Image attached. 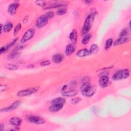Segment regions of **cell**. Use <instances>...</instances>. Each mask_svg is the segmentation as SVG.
I'll return each mask as SVG.
<instances>
[{
  "label": "cell",
  "mask_w": 131,
  "mask_h": 131,
  "mask_svg": "<svg viewBox=\"0 0 131 131\" xmlns=\"http://www.w3.org/2000/svg\"><path fill=\"white\" fill-rule=\"evenodd\" d=\"M80 91L82 95L86 97H91L94 95L96 91V87L92 85L90 82L82 83Z\"/></svg>",
  "instance_id": "1"
},
{
  "label": "cell",
  "mask_w": 131,
  "mask_h": 131,
  "mask_svg": "<svg viewBox=\"0 0 131 131\" xmlns=\"http://www.w3.org/2000/svg\"><path fill=\"white\" fill-rule=\"evenodd\" d=\"M95 18V13H91L86 18L83 26L81 29V33L82 35H86L90 31L93 24Z\"/></svg>",
  "instance_id": "2"
},
{
  "label": "cell",
  "mask_w": 131,
  "mask_h": 131,
  "mask_svg": "<svg viewBox=\"0 0 131 131\" xmlns=\"http://www.w3.org/2000/svg\"><path fill=\"white\" fill-rule=\"evenodd\" d=\"M129 76V70L127 69H121L117 71L112 76L113 80L117 81L127 78Z\"/></svg>",
  "instance_id": "3"
},
{
  "label": "cell",
  "mask_w": 131,
  "mask_h": 131,
  "mask_svg": "<svg viewBox=\"0 0 131 131\" xmlns=\"http://www.w3.org/2000/svg\"><path fill=\"white\" fill-rule=\"evenodd\" d=\"M38 89H39V87L36 86V87H33V88L32 87V88H30L22 90L18 92L17 96L20 97L28 96L36 93L37 91H38Z\"/></svg>",
  "instance_id": "4"
},
{
  "label": "cell",
  "mask_w": 131,
  "mask_h": 131,
  "mask_svg": "<svg viewBox=\"0 0 131 131\" xmlns=\"http://www.w3.org/2000/svg\"><path fill=\"white\" fill-rule=\"evenodd\" d=\"M35 33V30L34 28H30L28 29L23 35L21 42L22 43H25L30 40L33 37Z\"/></svg>",
  "instance_id": "5"
},
{
  "label": "cell",
  "mask_w": 131,
  "mask_h": 131,
  "mask_svg": "<svg viewBox=\"0 0 131 131\" xmlns=\"http://www.w3.org/2000/svg\"><path fill=\"white\" fill-rule=\"evenodd\" d=\"M48 22L49 20L44 14H42L38 17L36 20L35 22V26L38 28H41L46 26L48 23Z\"/></svg>",
  "instance_id": "6"
},
{
  "label": "cell",
  "mask_w": 131,
  "mask_h": 131,
  "mask_svg": "<svg viewBox=\"0 0 131 131\" xmlns=\"http://www.w3.org/2000/svg\"><path fill=\"white\" fill-rule=\"evenodd\" d=\"M27 118L30 122L35 124H40L45 122V120L42 118L34 115H29Z\"/></svg>",
  "instance_id": "7"
},
{
  "label": "cell",
  "mask_w": 131,
  "mask_h": 131,
  "mask_svg": "<svg viewBox=\"0 0 131 131\" xmlns=\"http://www.w3.org/2000/svg\"><path fill=\"white\" fill-rule=\"evenodd\" d=\"M21 102L20 100H17L9 107L2 109L1 110V112H8L12 111L17 109L19 107V106L21 104Z\"/></svg>",
  "instance_id": "8"
},
{
  "label": "cell",
  "mask_w": 131,
  "mask_h": 131,
  "mask_svg": "<svg viewBox=\"0 0 131 131\" xmlns=\"http://www.w3.org/2000/svg\"><path fill=\"white\" fill-rule=\"evenodd\" d=\"M109 82V78L106 75H102L99 81V84L102 88H105L108 86Z\"/></svg>",
  "instance_id": "9"
},
{
  "label": "cell",
  "mask_w": 131,
  "mask_h": 131,
  "mask_svg": "<svg viewBox=\"0 0 131 131\" xmlns=\"http://www.w3.org/2000/svg\"><path fill=\"white\" fill-rule=\"evenodd\" d=\"M20 6V4L16 2L11 4L8 8V12L10 15H14Z\"/></svg>",
  "instance_id": "10"
},
{
  "label": "cell",
  "mask_w": 131,
  "mask_h": 131,
  "mask_svg": "<svg viewBox=\"0 0 131 131\" xmlns=\"http://www.w3.org/2000/svg\"><path fill=\"white\" fill-rule=\"evenodd\" d=\"M66 6V4L63 2H54L51 4H47L46 6L44 7L45 9H52L56 8H61Z\"/></svg>",
  "instance_id": "11"
},
{
  "label": "cell",
  "mask_w": 131,
  "mask_h": 131,
  "mask_svg": "<svg viewBox=\"0 0 131 131\" xmlns=\"http://www.w3.org/2000/svg\"><path fill=\"white\" fill-rule=\"evenodd\" d=\"M76 50V48L74 44L73 43H70L68 44L65 49V54L67 56H70Z\"/></svg>",
  "instance_id": "12"
},
{
  "label": "cell",
  "mask_w": 131,
  "mask_h": 131,
  "mask_svg": "<svg viewBox=\"0 0 131 131\" xmlns=\"http://www.w3.org/2000/svg\"><path fill=\"white\" fill-rule=\"evenodd\" d=\"M78 92L75 89H71L68 91H63L62 92L61 94L63 96L65 97H73L77 95Z\"/></svg>",
  "instance_id": "13"
},
{
  "label": "cell",
  "mask_w": 131,
  "mask_h": 131,
  "mask_svg": "<svg viewBox=\"0 0 131 131\" xmlns=\"http://www.w3.org/2000/svg\"><path fill=\"white\" fill-rule=\"evenodd\" d=\"M9 122L11 125L14 126L16 127H18L21 125L22 123V120L20 118L14 117L10 118Z\"/></svg>",
  "instance_id": "14"
},
{
  "label": "cell",
  "mask_w": 131,
  "mask_h": 131,
  "mask_svg": "<svg viewBox=\"0 0 131 131\" xmlns=\"http://www.w3.org/2000/svg\"><path fill=\"white\" fill-rule=\"evenodd\" d=\"M129 39V36H122V37H119L117 40H116L114 43V45L115 46H118L122 44L127 41H128Z\"/></svg>",
  "instance_id": "15"
},
{
  "label": "cell",
  "mask_w": 131,
  "mask_h": 131,
  "mask_svg": "<svg viewBox=\"0 0 131 131\" xmlns=\"http://www.w3.org/2000/svg\"><path fill=\"white\" fill-rule=\"evenodd\" d=\"M91 54V52L90 50H88L87 49H82L80 50H79L77 53L76 55L78 57H85L88 55H90Z\"/></svg>",
  "instance_id": "16"
},
{
  "label": "cell",
  "mask_w": 131,
  "mask_h": 131,
  "mask_svg": "<svg viewBox=\"0 0 131 131\" xmlns=\"http://www.w3.org/2000/svg\"><path fill=\"white\" fill-rule=\"evenodd\" d=\"M63 105L60 104H52L49 108V110L51 112H57L60 111L63 108Z\"/></svg>",
  "instance_id": "17"
},
{
  "label": "cell",
  "mask_w": 131,
  "mask_h": 131,
  "mask_svg": "<svg viewBox=\"0 0 131 131\" xmlns=\"http://www.w3.org/2000/svg\"><path fill=\"white\" fill-rule=\"evenodd\" d=\"M64 59V56L63 54L57 53L53 55L52 57V61L55 64H60L63 62Z\"/></svg>",
  "instance_id": "18"
},
{
  "label": "cell",
  "mask_w": 131,
  "mask_h": 131,
  "mask_svg": "<svg viewBox=\"0 0 131 131\" xmlns=\"http://www.w3.org/2000/svg\"><path fill=\"white\" fill-rule=\"evenodd\" d=\"M69 39L73 44H75L77 41V32L76 30H73L69 35Z\"/></svg>",
  "instance_id": "19"
},
{
  "label": "cell",
  "mask_w": 131,
  "mask_h": 131,
  "mask_svg": "<svg viewBox=\"0 0 131 131\" xmlns=\"http://www.w3.org/2000/svg\"><path fill=\"white\" fill-rule=\"evenodd\" d=\"M66 102V100L63 97H58L52 100V104H60L64 105Z\"/></svg>",
  "instance_id": "20"
},
{
  "label": "cell",
  "mask_w": 131,
  "mask_h": 131,
  "mask_svg": "<svg viewBox=\"0 0 131 131\" xmlns=\"http://www.w3.org/2000/svg\"><path fill=\"white\" fill-rule=\"evenodd\" d=\"M5 68L10 71H16L19 69V67L14 64H7L5 65Z\"/></svg>",
  "instance_id": "21"
},
{
  "label": "cell",
  "mask_w": 131,
  "mask_h": 131,
  "mask_svg": "<svg viewBox=\"0 0 131 131\" xmlns=\"http://www.w3.org/2000/svg\"><path fill=\"white\" fill-rule=\"evenodd\" d=\"M113 40L111 38H109L106 40L105 46V49L106 50L109 49L111 47V46L113 45Z\"/></svg>",
  "instance_id": "22"
},
{
  "label": "cell",
  "mask_w": 131,
  "mask_h": 131,
  "mask_svg": "<svg viewBox=\"0 0 131 131\" xmlns=\"http://www.w3.org/2000/svg\"><path fill=\"white\" fill-rule=\"evenodd\" d=\"M92 37V35L91 34H87L85 35V36L83 37L81 40V43L83 45H86L88 43L90 40V39Z\"/></svg>",
  "instance_id": "23"
},
{
  "label": "cell",
  "mask_w": 131,
  "mask_h": 131,
  "mask_svg": "<svg viewBox=\"0 0 131 131\" xmlns=\"http://www.w3.org/2000/svg\"><path fill=\"white\" fill-rule=\"evenodd\" d=\"M13 25L11 23H8L3 26V31L4 32H9L13 28Z\"/></svg>",
  "instance_id": "24"
},
{
  "label": "cell",
  "mask_w": 131,
  "mask_h": 131,
  "mask_svg": "<svg viewBox=\"0 0 131 131\" xmlns=\"http://www.w3.org/2000/svg\"><path fill=\"white\" fill-rule=\"evenodd\" d=\"M99 49V47L98 46V45L97 44L93 43V44H92L90 47V51L91 52V54H95L98 52Z\"/></svg>",
  "instance_id": "25"
},
{
  "label": "cell",
  "mask_w": 131,
  "mask_h": 131,
  "mask_svg": "<svg viewBox=\"0 0 131 131\" xmlns=\"http://www.w3.org/2000/svg\"><path fill=\"white\" fill-rule=\"evenodd\" d=\"M129 35V31L128 29L127 28H125L122 30V31L120 32L119 37H122V36H128Z\"/></svg>",
  "instance_id": "26"
},
{
  "label": "cell",
  "mask_w": 131,
  "mask_h": 131,
  "mask_svg": "<svg viewBox=\"0 0 131 131\" xmlns=\"http://www.w3.org/2000/svg\"><path fill=\"white\" fill-rule=\"evenodd\" d=\"M67 12V9L65 8L61 7L58 9V10L56 12V14L58 16H62L65 14Z\"/></svg>",
  "instance_id": "27"
},
{
  "label": "cell",
  "mask_w": 131,
  "mask_h": 131,
  "mask_svg": "<svg viewBox=\"0 0 131 131\" xmlns=\"http://www.w3.org/2000/svg\"><path fill=\"white\" fill-rule=\"evenodd\" d=\"M21 28H22V24H20H20H18L16 26V27H15L14 29V32H13L14 35L15 36L17 35L18 34L19 32L21 30Z\"/></svg>",
  "instance_id": "28"
},
{
  "label": "cell",
  "mask_w": 131,
  "mask_h": 131,
  "mask_svg": "<svg viewBox=\"0 0 131 131\" xmlns=\"http://www.w3.org/2000/svg\"><path fill=\"white\" fill-rule=\"evenodd\" d=\"M81 100V98L80 97H75L72 98L70 100V103L73 105H76L78 104Z\"/></svg>",
  "instance_id": "29"
},
{
  "label": "cell",
  "mask_w": 131,
  "mask_h": 131,
  "mask_svg": "<svg viewBox=\"0 0 131 131\" xmlns=\"http://www.w3.org/2000/svg\"><path fill=\"white\" fill-rule=\"evenodd\" d=\"M36 5L42 7H45L46 6V2L44 1H35Z\"/></svg>",
  "instance_id": "30"
},
{
  "label": "cell",
  "mask_w": 131,
  "mask_h": 131,
  "mask_svg": "<svg viewBox=\"0 0 131 131\" xmlns=\"http://www.w3.org/2000/svg\"><path fill=\"white\" fill-rule=\"evenodd\" d=\"M44 15L46 17V18L48 20H50V19H51L52 18H53L54 17V13L52 11H49V12H48L44 14Z\"/></svg>",
  "instance_id": "31"
},
{
  "label": "cell",
  "mask_w": 131,
  "mask_h": 131,
  "mask_svg": "<svg viewBox=\"0 0 131 131\" xmlns=\"http://www.w3.org/2000/svg\"><path fill=\"white\" fill-rule=\"evenodd\" d=\"M50 64H51V62L49 60H46V61H42L40 64V66H42V67L48 66L50 65Z\"/></svg>",
  "instance_id": "32"
},
{
  "label": "cell",
  "mask_w": 131,
  "mask_h": 131,
  "mask_svg": "<svg viewBox=\"0 0 131 131\" xmlns=\"http://www.w3.org/2000/svg\"><path fill=\"white\" fill-rule=\"evenodd\" d=\"M82 83H85V82H90V77L88 76H86L83 78V79L81 80Z\"/></svg>",
  "instance_id": "33"
},
{
  "label": "cell",
  "mask_w": 131,
  "mask_h": 131,
  "mask_svg": "<svg viewBox=\"0 0 131 131\" xmlns=\"http://www.w3.org/2000/svg\"><path fill=\"white\" fill-rule=\"evenodd\" d=\"M6 51H7V49H6V48L5 46L2 47L1 48V50H0V53H1V54H3V53H5Z\"/></svg>",
  "instance_id": "34"
},
{
  "label": "cell",
  "mask_w": 131,
  "mask_h": 131,
  "mask_svg": "<svg viewBox=\"0 0 131 131\" xmlns=\"http://www.w3.org/2000/svg\"><path fill=\"white\" fill-rule=\"evenodd\" d=\"M8 89V87L6 85H1V91H6Z\"/></svg>",
  "instance_id": "35"
},
{
  "label": "cell",
  "mask_w": 131,
  "mask_h": 131,
  "mask_svg": "<svg viewBox=\"0 0 131 131\" xmlns=\"http://www.w3.org/2000/svg\"><path fill=\"white\" fill-rule=\"evenodd\" d=\"M28 17L27 16H26V17H25V18L24 19V20H23V23H26L27 21H28Z\"/></svg>",
  "instance_id": "36"
},
{
  "label": "cell",
  "mask_w": 131,
  "mask_h": 131,
  "mask_svg": "<svg viewBox=\"0 0 131 131\" xmlns=\"http://www.w3.org/2000/svg\"><path fill=\"white\" fill-rule=\"evenodd\" d=\"M85 4H91L92 2V1H84V2Z\"/></svg>",
  "instance_id": "37"
},
{
  "label": "cell",
  "mask_w": 131,
  "mask_h": 131,
  "mask_svg": "<svg viewBox=\"0 0 131 131\" xmlns=\"http://www.w3.org/2000/svg\"><path fill=\"white\" fill-rule=\"evenodd\" d=\"M3 128H4V125L1 124V125H0V129H1V130H3Z\"/></svg>",
  "instance_id": "38"
},
{
  "label": "cell",
  "mask_w": 131,
  "mask_h": 131,
  "mask_svg": "<svg viewBox=\"0 0 131 131\" xmlns=\"http://www.w3.org/2000/svg\"><path fill=\"white\" fill-rule=\"evenodd\" d=\"M27 67L29 68H33V67H34V65H28V66Z\"/></svg>",
  "instance_id": "39"
},
{
  "label": "cell",
  "mask_w": 131,
  "mask_h": 131,
  "mask_svg": "<svg viewBox=\"0 0 131 131\" xmlns=\"http://www.w3.org/2000/svg\"><path fill=\"white\" fill-rule=\"evenodd\" d=\"M3 27L2 25L1 24V34L2 33V31H3Z\"/></svg>",
  "instance_id": "40"
}]
</instances>
